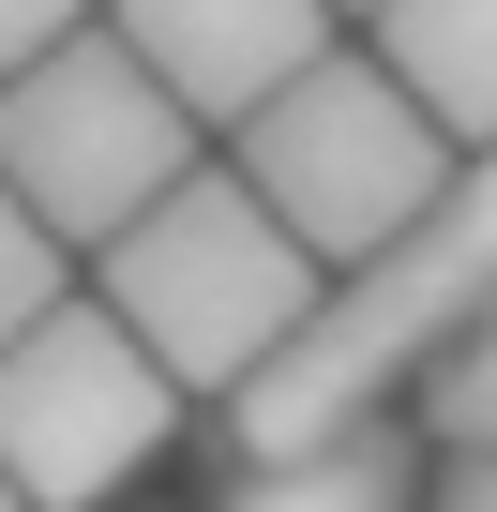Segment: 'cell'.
<instances>
[{
	"label": "cell",
	"mask_w": 497,
	"mask_h": 512,
	"mask_svg": "<svg viewBox=\"0 0 497 512\" xmlns=\"http://www.w3.org/2000/svg\"><path fill=\"white\" fill-rule=\"evenodd\" d=\"M166 437H181V392L136 362V332L106 302H61L0 362V482H16V512H106Z\"/></svg>",
	"instance_id": "5b68a950"
},
{
	"label": "cell",
	"mask_w": 497,
	"mask_h": 512,
	"mask_svg": "<svg viewBox=\"0 0 497 512\" xmlns=\"http://www.w3.org/2000/svg\"><path fill=\"white\" fill-rule=\"evenodd\" d=\"M377 76L482 166L497 151V0H392L377 16Z\"/></svg>",
	"instance_id": "52a82bcc"
},
{
	"label": "cell",
	"mask_w": 497,
	"mask_h": 512,
	"mask_svg": "<svg viewBox=\"0 0 497 512\" xmlns=\"http://www.w3.org/2000/svg\"><path fill=\"white\" fill-rule=\"evenodd\" d=\"M0 512H16V482H0Z\"/></svg>",
	"instance_id": "4fadbf2b"
},
{
	"label": "cell",
	"mask_w": 497,
	"mask_h": 512,
	"mask_svg": "<svg viewBox=\"0 0 497 512\" xmlns=\"http://www.w3.org/2000/svg\"><path fill=\"white\" fill-rule=\"evenodd\" d=\"M226 181L257 196V211L317 256V272H332V287H362L392 241L437 226V196L467 181V151H452V136L377 76V46H332L272 121H241V166H226Z\"/></svg>",
	"instance_id": "3957f363"
},
{
	"label": "cell",
	"mask_w": 497,
	"mask_h": 512,
	"mask_svg": "<svg viewBox=\"0 0 497 512\" xmlns=\"http://www.w3.org/2000/svg\"><path fill=\"white\" fill-rule=\"evenodd\" d=\"M61 302H76V287H61V241H46L16 196H0V362H16V347L61 317Z\"/></svg>",
	"instance_id": "30bf717a"
},
{
	"label": "cell",
	"mask_w": 497,
	"mask_h": 512,
	"mask_svg": "<svg viewBox=\"0 0 497 512\" xmlns=\"http://www.w3.org/2000/svg\"><path fill=\"white\" fill-rule=\"evenodd\" d=\"M76 31H91V16H61V0H0V91H16V76H46Z\"/></svg>",
	"instance_id": "8fae6325"
},
{
	"label": "cell",
	"mask_w": 497,
	"mask_h": 512,
	"mask_svg": "<svg viewBox=\"0 0 497 512\" xmlns=\"http://www.w3.org/2000/svg\"><path fill=\"white\" fill-rule=\"evenodd\" d=\"M121 46L151 61V91L181 106V121H272L347 31L332 16H302V0H151V16H121Z\"/></svg>",
	"instance_id": "8992f818"
},
{
	"label": "cell",
	"mask_w": 497,
	"mask_h": 512,
	"mask_svg": "<svg viewBox=\"0 0 497 512\" xmlns=\"http://www.w3.org/2000/svg\"><path fill=\"white\" fill-rule=\"evenodd\" d=\"M497 317V151L437 196L422 241H392L362 287H332V317L226 407L241 467H272V452H317V437H362V422H407V377H437L467 332Z\"/></svg>",
	"instance_id": "6da1fadb"
},
{
	"label": "cell",
	"mask_w": 497,
	"mask_h": 512,
	"mask_svg": "<svg viewBox=\"0 0 497 512\" xmlns=\"http://www.w3.org/2000/svg\"><path fill=\"white\" fill-rule=\"evenodd\" d=\"M422 437H437L452 467H497V317H482V332L422 377Z\"/></svg>",
	"instance_id": "9c48e42d"
},
{
	"label": "cell",
	"mask_w": 497,
	"mask_h": 512,
	"mask_svg": "<svg viewBox=\"0 0 497 512\" xmlns=\"http://www.w3.org/2000/svg\"><path fill=\"white\" fill-rule=\"evenodd\" d=\"M407 482H422V422H362L272 467H226V512H407Z\"/></svg>",
	"instance_id": "ba28073f"
},
{
	"label": "cell",
	"mask_w": 497,
	"mask_h": 512,
	"mask_svg": "<svg viewBox=\"0 0 497 512\" xmlns=\"http://www.w3.org/2000/svg\"><path fill=\"white\" fill-rule=\"evenodd\" d=\"M422 512H497V467H437V497Z\"/></svg>",
	"instance_id": "7c38bea8"
},
{
	"label": "cell",
	"mask_w": 497,
	"mask_h": 512,
	"mask_svg": "<svg viewBox=\"0 0 497 512\" xmlns=\"http://www.w3.org/2000/svg\"><path fill=\"white\" fill-rule=\"evenodd\" d=\"M91 272H106L91 302L136 332V362H151L166 392H211V407H241V392L332 317V272H317L226 166H196L121 256H91Z\"/></svg>",
	"instance_id": "7a4b0ae2"
},
{
	"label": "cell",
	"mask_w": 497,
	"mask_h": 512,
	"mask_svg": "<svg viewBox=\"0 0 497 512\" xmlns=\"http://www.w3.org/2000/svg\"><path fill=\"white\" fill-rule=\"evenodd\" d=\"M181 181H196V121L151 91V61L121 31H76L46 76L0 91V196L61 256H121Z\"/></svg>",
	"instance_id": "277c9868"
}]
</instances>
